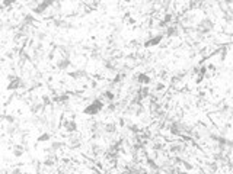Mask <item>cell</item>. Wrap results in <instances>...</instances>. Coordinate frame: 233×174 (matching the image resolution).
I'll list each match as a JSON object with an SVG mask.
<instances>
[{"label":"cell","mask_w":233,"mask_h":174,"mask_svg":"<svg viewBox=\"0 0 233 174\" xmlns=\"http://www.w3.org/2000/svg\"><path fill=\"white\" fill-rule=\"evenodd\" d=\"M33 38H35L38 42H44L45 39L48 38V35H47L45 32H42V31H36V32L33 33Z\"/></svg>","instance_id":"cell-3"},{"label":"cell","mask_w":233,"mask_h":174,"mask_svg":"<svg viewBox=\"0 0 233 174\" xmlns=\"http://www.w3.org/2000/svg\"><path fill=\"white\" fill-rule=\"evenodd\" d=\"M10 148H12V154H13V157H16V158L22 157L23 154H25V151H26V147H23L22 144H13Z\"/></svg>","instance_id":"cell-1"},{"label":"cell","mask_w":233,"mask_h":174,"mask_svg":"<svg viewBox=\"0 0 233 174\" xmlns=\"http://www.w3.org/2000/svg\"><path fill=\"white\" fill-rule=\"evenodd\" d=\"M51 139V135L48 133V132H44L42 135H39V138H38V142H47Z\"/></svg>","instance_id":"cell-5"},{"label":"cell","mask_w":233,"mask_h":174,"mask_svg":"<svg viewBox=\"0 0 233 174\" xmlns=\"http://www.w3.org/2000/svg\"><path fill=\"white\" fill-rule=\"evenodd\" d=\"M117 123L115 122H106L105 125H103V132L106 133V135H115L117 133Z\"/></svg>","instance_id":"cell-2"},{"label":"cell","mask_w":233,"mask_h":174,"mask_svg":"<svg viewBox=\"0 0 233 174\" xmlns=\"http://www.w3.org/2000/svg\"><path fill=\"white\" fill-rule=\"evenodd\" d=\"M182 167H184V170L185 171H192L195 167H194V164L189 163V161H182Z\"/></svg>","instance_id":"cell-4"}]
</instances>
